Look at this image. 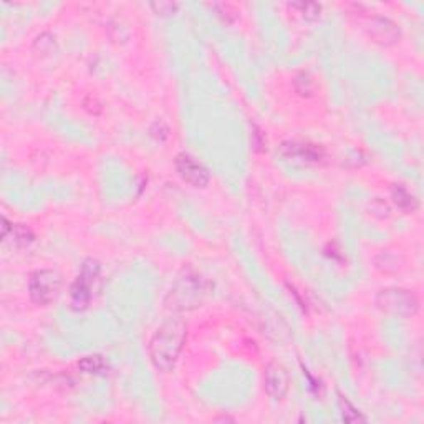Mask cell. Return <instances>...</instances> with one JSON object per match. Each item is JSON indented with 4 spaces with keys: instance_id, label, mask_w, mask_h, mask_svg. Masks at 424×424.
I'll return each instance as SVG.
<instances>
[{
    "instance_id": "6da1fadb",
    "label": "cell",
    "mask_w": 424,
    "mask_h": 424,
    "mask_svg": "<svg viewBox=\"0 0 424 424\" xmlns=\"http://www.w3.org/2000/svg\"><path fill=\"white\" fill-rule=\"evenodd\" d=\"M188 327L179 317H171L161 323L149 341V358L156 370L171 371L183 351Z\"/></svg>"
},
{
    "instance_id": "7a4b0ae2",
    "label": "cell",
    "mask_w": 424,
    "mask_h": 424,
    "mask_svg": "<svg viewBox=\"0 0 424 424\" xmlns=\"http://www.w3.org/2000/svg\"><path fill=\"white\" fill-rule=\"evenodd\" d=\"M206 295V287L201 277L186 274L176 282L173 289L168 294L166 304L173 310H193L203 304Z\"/></svg>"
},
{
    "instance_id": "3957f363",
    "label": "cell",
    "mask_w": 424,
    "mask_h": 424,
    "mask_svg": "<svg viewBox=\"0 0 424 424\" xmlns=\"http://www.w3.org/2000/svg\"><path fill=\"white\" fill-rule=\"evenodd\" d=\"M376 305L381 312L395 317H413L420 310V300L411 290L388 287L378 292Z\"/></svg>"
},
{
    "instance_id": "277c9868",
    "label": "cell",
    "mask_w": 424,
    "mask_h": 424,
    "mask_svg": "<svg viewBox=\"0 0 424 424\" xmlns=\"http://www.w3.org/2000/svg\"><path fill=\"white\" fill-rule=\"evenodd\" d=\"M62 289V275L57 270H38L30 277L28 294L38 305H48L57 299Z\"/></svg>"
},
{
    "instance_id": "5b68a950",
    "label": "cell",
    "mask_w": 424,
    "mask_h": 424,
    "mask_svg": "<svg viewBox=\"0 0 424 424\" xmlns=\"http://www.w3.org/2000/svg\"><path fill=\"white\" fill-rule=\"evenodd\" d=\"M100 277V262L95 259H87L82 265V272L73 282L72 290V305L75 310H85L92 300L93 295V285Z\"/></svg>"
},
{
    "instance_id": "8992f818",
    "label": "cell",
    "mask_w": 424,
    "mask_h": 424,
    "mask_svg": "<svg viewBox=\"0 0 424 424\" xmlns=\"http://www.w3.org/2000/svg\"><path fill=\"white\" fill-rule=\"evenodd\" d=\"M176 171L181 176V179L193 186V188H206L209 184V173L199 161H196L193 156L181 153L176 156L174 161Z\"/></svg>"
},
{
    "instance_id": "52a82bcc",
    "label": "cell",
    "mask_w": 424,
    "mask_h": 424,
    "mask_svg": "<svg viewBox=\"0 0 424 424\" xmlns=\"http://www.w3.org/2000/svg\"><path fill=\"white\" fill-rule=\"evenodd\" d=\"M264 386H265V393L272 398V400L274 401L284 400L290 386V376H289V371L285 370V366L275 361L269 363V365L265 366V373H264Z\"/></svg>"
},
{
    "instance_id": "ba28073f",
    "label": "cell",
    "mask_w": 424,
    "mask_h": 424,
    "mask_svg": "<svg viewBox=\"0 0 424 424\" xmlns=\"http://www.w3.org/2000/svg\"><path fill=\"white\" fill-rule=\"evenodd\" d=\"M368 33H370L373 42L385 45V47L400 42L401 37L398 25L386 17H373L370 25H368Z\"/></svg>"
},
{
    "instance_id": "9c48e42d",
    "label": "cell",
    "mask_w": 424,
    "mask_h": 424,
    "mask_svg": "<svg viewBox=\"0 0 424 424\" xmlns=\"http://www.w3.org/2000/svg\"><path fill=\"white\" fill-rule=\"evenodd\" d=\"M284 149H289V153H284L287 158H297L307 163H317L322 159V151L312 144H284Z\"/></svg>"
},
{
    "instance_id": "30bf717a",
    "label": "cell",
    "mask_w": 424,
    "mask_h": 424,
    "mask_svg": "<svg viewBox=\"0 0 424 424\" xmlns=\"http://www.w3.org/2000/svg\"><path fill=\"white\" fill-rule=\"evenodd\" d=\"M391 198L401 211L413 212L418 209V201L415 199V196H413L406 188H403V186H395V188H393Z\"/></svg>"
},
{
    "instance_id": "8fae6325",
    "label": "cell",
    "mask_w": 424,
    "mask_h": 424,
    "mask_svg": "<svg viewBox=\"0 0 424 424\" xmlns=\"http://www.w3.org/2000/svg\"><path fill=\"white\" fill-rule=\"evenodd\" d=\"M78 368L87 375H98L106 368V363L103 360V356L100 355H90L85 356L78 361Z\"/></svg>"
},
{
    "instance_id": "7c38bea8",
    "label": "cell",
    "mask_w": 424,
    "mask_h": 424,
    "mask_svg": "<svg viewBox=\"0 0 424 424\" xmlns=\"http://www.w3.org/2000/svg\"><path fill=\"white\" fill-rule=\"evenodd\" d=\"M12 234H14V240L15 244L20 245V247H27L33 242V234L32 230L28 229V227L25 226H15L12 227Z\"/></svg>"
},
{
    "instance_id": "4fadbf2b",
    "label": "cell",
    "mask_w": 424,
    "mask_h": 424,
    "mask_svg": "<svg viewBox=\"0 0 424 424\" xmlns=\"http://www.w3.org/2000/svg\"><path fill=\"white\" fill-rule=\"evenodd\" d=\"M375 264L378 269L383 272H396L400 269V265H398V257L388 254V252H383V254L378 255Z\"/></svg>"
},
{
    "instance_id": "5bb4252c",
    "label": "cell",
    "mask_w": 424,
    "mask_h": 424,
    "mask_svg": "<svg viewBox=\"0 0 424 424\" xmlns=\"http://www.w3.org/2000/svg\"><path fill=\"white\" fill-rule=\"evenodd\" d=\"M292 7L299 9V12L304 15V18L307 20H317L320 17L322 7L318 4L314 2H300V4H292Z\"/></svg>"
},
{
    "instance_id": "9a60e30c",
    "label": "cell",
    "mask_w": 424,
    "mask_h": 424,
    "mask_svg": "<svg viewBox=\"0 0 424 424\" xmlns=\"http://www.w3.org/2000/svg\"><path fill=\"white\" fill-rule=\"evenodd\" d=\"M340 405L341 408H346V411L343 410V420L346 423H358V421H365V418L361 416L360 411H356L350 403H348L345 398H340Z\"/></svg>"
},
{
    "instance_id": "2e32d148",
    "label": "cell",
    "mask_w": 424,
    "mask_h": 424,
    "mask_svg": "<svg viewBox=\"0 0 424 424\" xmlns=\"http://www.w3.org/2000/svg\"><path fill=\"white\" fill-rule=\"evenodd\" d=\"M151 9H153L158 15H169V14H174L176 10L179 9V5L176 2H156V4H151Z\"/></svg>"
}]
</instances>
